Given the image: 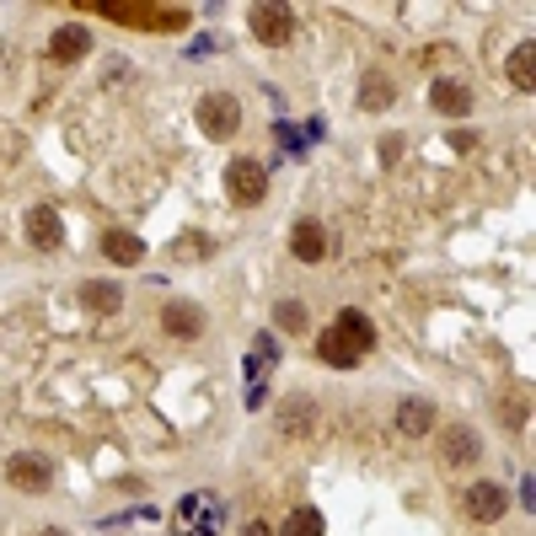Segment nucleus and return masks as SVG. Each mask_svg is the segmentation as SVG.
Instances as JSON below:
<instances>
[{
	"label": "nucleus",
	"mask_w": 536,
	"mask_h": 536,
	"mask_svg": "<svg viewBox=\"0 0 536 536\" xmlns=\"http://www.w3.org/2000/svg\"><path fill=\"white\" fill-rule=\"evenodd\" d=\"M49 462L44 456H33V451H16L11 462H5V482L16 488V493H44L49 488Z\"/></svg>",
	"instance_id": "nucleus-8"
},
{
	"label": "nucleus",
	"mask_w": 536,
	"mask_h": 536,
	"mask_svg": "<svg viewBox=\"0 0 536 536\" xmlns=\"http://www.w3.org/2000/svg\"><path fill=\"white\" fill-rule=\"evenodd\" d=\"M434 445H440V467H451V473L473 467L477 456H482V440H477V429H473V424H445Z\"/></svg>",
	"instance_id": "nucleus-4"
},
{
	"label": "nucleus",
	"mask_w": 536,
	"mask_h": 536,
	"mask_svg": "<svg viewBox=\"0 0 536 536\" xmlns=\"http://www.w3.org/2000/svg\"><path fill=\"white\" fill-rule=\"evenodd\" d=\"M226 193H231V204H241V210H258V204L268 199V172H263L252 156H237V161L226 167Z\"/></svg>",
	"instance_id": "nucleus-2"
},
{
	"label": "nucleus",
	"mask_w": 536,
	"mask_h": 536,
	"mask_svg": "<svg viewBox=\"0 0 536 536\" xmlns=\"http://www.w3.org/2000/svg\"><path fill=\"white\" fill-rule=\"evenodd\" d=\"M102 258L119 268H134V263H145V241L129 237V231H102Z\"/></svg>",
	"instance_id": "nucleus-17"
},
{
	"label": "nucleus",
	"mask_w": 536,
	"mask_h": 536,
	"mask_svg": "<svg viewBox=\"0 0 536 536\" xmlns=\"http://www.w3.org/2000/svg\"><path fill=\"white\" fill-rule=\"evenodd\" d=\"M434 424H440L434 403H424V397H408V403H397V434H408V440H424V434H429Z\"/></svg>",
	"instance_id": "nucleus-14"
},
{
	"label": "nucleus",
	"mask_w": 536,
	"mask_h": 536,
	"mask_svg": "<svg viewBox=\"0 0 536 536\" xmlns=\"http://www.w3.org/2000/svg\"><path fill=\"white\" fill-rule=\"evenodd\" d=\"M397 102V81L386 70H365L359 75V92H355V108L359 113H386Z\"/></svg>",
	"instance_id": "nucleus-11"
},
{
	"label": "nucleus",
	"mask_w": 536,
	"mask_h": 536,
	"mask_svg": "<svg viewBox=\"0 0 536 536\" xmlns=\"http://www.w3.org/2000/svg\"><path fill=\"white\" fill-rule=\"evenodd\" d=\"M86 54H92V27H86V22H64V27H54L49 60L54 64H81Z\"/></svg>",
	"instance_id": "nucleus-9"
},
{
	"label": "nucleus",
	"mask_w": 536,
	"mask_h": 536,
	"mask_svg": "<svg viewBox=\"0 0 536 536\" xmlns=\"http://www.w3.org/2000/svg\"><path fill=\"white\" fill-rule=\"evenodd\" d=\"M156 322H161V333H167V338L193 344V338L204 333V306H199V300H167Z\"/></svg>",
	"instance_id": "nucleus-7"
},
{
	"label": "nucleus",
	"mask_w": 536,
	"mask_h": 536,
	"mask_svg": "<svg viewBox=\"0 0 536 536\" xmlns=\"http://www.w3.org/2000/svg\"><path fill=\"white\" fill-rule=\"evenodd\" d=\"M237 536H274V531H268V526H263V521H247V526H241Z\"/></svg>",
	"instance_id": "nucleus-27"
},
{
	"label": "nucleus",
	"mask_w": 536,
	"mask_h": 536,
	"mask_svg": "<svg viewBox=\"0 0 536 536\" xmlns=\"http://www.w3.org/2000/svg\"><path fill=\"white\" fill-rule=\"evenodd\" d=\"M526 418H531V397H526V392H521V397L510 392V397L499 403V424H504V429H526Z\"/></svg>",
	"instance_id": "nucleus-23"
},
{
	"label": "nucleus",
	"mask_w": 536,
	"mask_h": 536,
	"mask_svg": "<svg viewBox=\"0 0 536 536\" xmlns=\"http://www.w3.org/2000/svg\"><path fill=\"white\" fill-rule=\"evenodd\" d=\"M317 355H322V365H338V370H349V365H359V355H355V349H344V344H338V333H333V327H327V333L317 338Z\"/></svg>",
	"instance_id": "nucleus-22"
},
{
	"label": "nucleus",
	"mask_w": 536,
	"mask_h": 536,
	"mask_svg": "<svg viewBox=\"0 0 536 536\" xmlns=\"http://www.w3.org/2000/svg\"><path fill=\"white\" fill-rule=\"evenodd\" d=\"M204 258H215V237H204V231H182L172 241V263H204Z\"/></svg>",
	"instance_id": "nucleus-19"
},
{
	"label": "nucleus",
	"mask_w": 536,
	"mask_h": 536,
	"mask_svg": "<svg viewBox=\"0 0 536 536\" xmlns=\"http://www.w3.org/2000/svg\"><path fill=\"white\" fill-rule=\"evenodd\" d=\"M252 355L258 359H279V338H274V333H258V338H252Z\"/></svg>",
	"instance_id": "nucleus-25"
},
{
	"label": "nucleus",
	"mask_w": 536,
	"mask_h": 536,
	"mask_svg": "<svg viewBox=\"0 0 536 536\" xmlns=\"http://www.w3.org/2000/svg\"><path fill=\"white\" fill-rule=\"evenodd\" d=\"M462 510H467V521H477V526H493V521L510 515V493L499 482H473L462 493Z\"/></svg>",
	"instance_id": "nucleus-5"
},
{
	"label": "nucleus",
	"mask_w": 536,
	"mask_h": 536,
	"mask_svg": "<svg viewBox=\"0 0 536 536\" xmlns=\"http://www.w3.org/2000/svg\"><path fill=\"white\" fill-rule=\"evenodd\" d=\"M247 27H252V38H258V44L285 49V44L296 38V11H290V5H279V0H263V5H252V11H247Z\"/></svg>",
	"instance_id": "nucleus-1"
},
{
	"label": "nucleus",
	"mask_w": 536,
	"mask_h": 536,
	"mask_svg": "<svg viewBox=\"0 0 536 536\" xmlns=\"http://www.w3.org/2000/svg\"><path fill=\"white\" fill-rule=\"evenodd\" d=\"M274 327H279V333H306L311 317H306L300 300H274Z\"/></svg>",
	"instance_id": "nucleus-21"
},
{
	"label": "nucleus",
	"mask_w": 536,
	"mask_h": 536,
	"mask_svg": "<svg viewBox=\"0 0 536 536\" xmlns=\"http://www.w3.org/2000/svg\"><path fill=\"white\" fill-rule=\"evenodd\" d=\"M38 536H70V531H60V526H44V531H38Z\"/></svg>",
	"instance_id": "nucleus-28"
},
{
	"label": "nucleus",
	"mask_w": 536,
	"mask_h": 536,
	"mask_svg": "<svg viewBox=\"0 0 536 536\" xmlns=\"http://www.w3.org/2000/svg\"><path fill=\"white\" fill-rule=\"evenodd\" d=\"M274 536H322V515H317L311 504H300V510L285 515V526H279Z\"/></svg>",
	"instance_id": "nucleus-20"
},
{
	"label": "nucleus",
	"mask_w": 536,
	"mask_h": 536,
	"mask_svg": "<svg viewBox=\"0 0 536 536\" xmlns=\"http://www.w3.org/2000/svg\"><path fill=\"white\" fill-rule=\"evenodd\" d=\"M403 151H408V140H403V134H381V140H375V161H381V167H397V161H403Z\"/></svg>",
	"instance_id": "nucleus-24"
},
{
	"label": "nucleus",
	"mask_w": 536,
	"mask_h": 536,
	"mask_svg": "<svg viewBox=\"0 0 536 536\" xmlns=\"http://www.w3.org/2000/svg\"><path fill=\"white\" fill-rule=\"evenodd\" d=\"M279 434H285V440H300V434H311V424H317V403H311V397H285V403H279Z\"/></svg>",
	"instance_id": "nucleus-13"
},
{
	"label": "nucleus",
	"mask_w": 536,
	"mask_h": 536,
	"mask_svg": "<svg viewBox=\"0 0 536 536\" xmlns=\"http://www.w3.org/2000/svg\"><path fill=\"white\" fill-rule=\"evenodd\" d=\"M429 108H434V113H445V119H462V113H473V81L440 75V81L429 86Z\"/></svg>",
	"instance_id": "nucleus-10"
},
{
	"label": "nucleus",
	"mask_w": 536,
	"mask_h": 536,
	"mask_svg": "<svg viewBox=\"0 0 536 536\" xmlns=\"http://www.w3.org/2000/svg\"><path fill=\"white\" fill-rule=\"evenodd\" d=\"M333 333H338V344H344V349H355L359 359H365L370 349H375V322H370L365 311H355V306L333 317Z\"/></svg>",
	"instance_id": "nucleus-12"
},
{
	"label": "nucleus",
	"mask_w": 536,
	"mask_h": 536,
	"mask_svg": "<svg viewBox=\"0 0 536 536\" xmlns=\"http://www.w3.org/2000/svg\"><path fill=\"white\" fill-rule=\"evenodd\" d=\"M510 81H515V92H536V44L531 38H521L515 44V54H510Z\"/></svg>",
	"instance_id": "nucleus-18"
},
{
	"label": "nucleus",
	"mask_w": 536,
	"mask_h": 536,
	"mask_svg": "<svg viewBox=\"0 0 536 536\" xmlns=\"http://www.w3.org/2000/svg\"><path fill=\"white\" fill-rule=\"evenodd\" d=\"M290 252H296L300 263H322V258H327V231H322L317 220H296V231H290Z\"/></svg>",
	"instance_id": "nucleus-16"
},
{
	"label": "nucleus",
	"mask_w": 536,
	"mask_h": 536,
	"mask_svg": "<svg viewBox=\"0 0 536 536\" xmlns=\"http://www.w3.org/2000/svg\"><path fill=\"white\" fill-rule=\"evenodd\" d=\"M81 306L97 311V317H113L123 306V285L119 279H86V285H81Z\"/></svg>",
	"instance_id": "nucleus-15"
},
{
	"label": "nucleus",
	"mask_w": 536,
	"mask_h": 536,
	"mask_svg": "<svg viewBox=\"0 0 536 536\" xmlns=\"http://www.w3.org/2000/svg\"><path fill=\"white\" fill-rule=\"evenodd\" d=\"M22 231H27V241L38 252H60L64 247V220H60V210H49V204H33L22 215Z\"/></svg>",
	"instance_id": "nucleus-6"
},
{
	"label": "nucleus",
	"mask_w": 536,
	"mask_h": 536,
	"mask_svg": "<svg viewBox=\"0 0 536 536\" xmlns=\"http://www.w3.org/2000/svg\"><path fill=\"white\" fill-rule=\"evenodd\" d=\"M199 129H204L210 140H231L241 129V102L231 92H204V97H199Z\"/></svg>",
	"instance_id": "nucleus-3"
},
{
	"label": "nucleus",
	"mask_w": 536,
	"mask_h": 536,
	"mask_svg": "<svg viewBox=\"0 0 536 536\" xmlns=\"http://www.w3.org/2000/svg\"><path fill=\"white\" fill-rule=\"evenodd\" d=\"M263 403H268V386H263V381H247V408H252V414H258V408H263Z\"/></svg>",
	"instance_id": "nucleus-26"
}]
</instances>
